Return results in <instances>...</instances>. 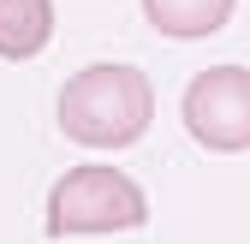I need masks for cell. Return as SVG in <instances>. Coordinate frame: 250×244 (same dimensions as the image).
<instances>
[{
	"instance_id": "obj_2",
	"label": "cell",
	"mask_w": 250,
	"mask_h": 244,
	"mask_svg": "<svg viewBox=\"0 0 250 244\" xmlns=\"http://www.w3.org/2000/svg\"><path fill=\"white\" fill-rule=\"evenodd\" d=\"M149 221V197L131 173L119 167H72L48 191V232L54 238H102V232H131Z\"/></svg>"
},
{
	"instance_id": "obj_1",
	"label": "cell",
	"mask_w": 250,
	"mask_h": 244,
	"mask_svg": "<svg viewBox=\"0 0 250 244\" xmlns=\"http://www.w3.org/2000/svg\"><path fill=\"white\" fill-rule=\"evenodd\" d=\"M54 113L60 131L83 149H131L155 119V83L125 60H102V66H83L78 78H66Z\"/></svg>"
},
{
	"instance_id": "obj_5",
	"label": "cell",
	"mask_w": 250,
	"mask_h": 244,
	"mask_svg": "<svg viewBox=\"0 0 250 244\" xmlns=\"http://www.w3.org/2000/svg\"><path fill=\"white\" fill-rule=\"evenodd\" d=\"M238 0H143V18L161 30V36H179V42H197V36H214L227 18H232Z\"/></svg>"
},
{
	"instance_id": "obj_4",
	"label": "cell",
	"mask_w": 250,
	"mask_h": 244,
	"mask_svg": "<svg viewBox=\"0 0 250 244\" xmlns=\"http://www.w3.org/2000/svg\"><path fill=\"white\" fill-rule=\"evenodd\" d=\"M54 42V0H0V60H36Z\"/></svg>"
},
{
	"instance_id": "obj_3",
	"label": "cell",
	"mask_w": 250,
	"mask_h": 244,
	"mask_svg": "<svg viewBox=\"0 0 250 244\" xmlns=\"http://www.w3.org/2000/svg\"><path fill=\"white\" fill-rule=\"evenodd\" d=\"M179 119L203 149L214 155H238L250 149V72L244 66H203L185 83Z\"/></svg>"
}]
</instances>
